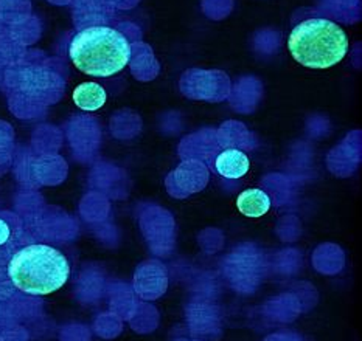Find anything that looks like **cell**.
<instances>
[{
	"label": "cell",
	"instance_id": "7a4b0ae2",
	"mask_svg": "<svg viewBox=\"0 0 362 341\" xmlns=\"http://www.w3.org/2000/svg\"><path fill=\"white\" fill-rule=\"evenodd\" d=\"M69 56L83 73L107 78L128 66L131 45L114 28L89 27L75 35L69 47Z\"/></svg>",
	"mask_w": 362,
	"mask_h": 341
},
{
	"label": "cell",
	"instance_id": "5b68a950",
	"mask_svg": "<svg viewBox=\"0 0 362 341\" xmlns=\"http://www.w3.org/2000/svg\"><path fill=\"white\" fill-rule=\"evenodd\" d=\"M74 102L78 109L93 112L105 106L106 92L100 84L83 83L74 90Z\"/></svg>",
	"mask_w": 362,
	"mask_h": 341
},
{
	"label": "cell",
	"instance_id": "8992f818",
	"mask_svg": "<svg viewBox=\"0 0 362 341\" xmlns=\"http://www.w3.org/2000/svg\"><path fill=\"white\" fill-rule=\"evenodd\" d=\"M237 206L240 213L247 217H262L271 208V199L262 189H247V191H243L238 199Z\"/></svg>",
	"mask_w": 362,
	"mask_h": 341
},
{
	"label": "cell",
	"instance_id": "277c9868",
	"mask_svg": "<svg viewBox=\"0 0 362 341\" xmlns=\"http://www.w3.org/2000/svg\"><path fill=\"white\" fill-rule=\"evenodd\" d=\"M216 171L226 179H240L246 176L250 162L247 155L238 149H227L216 158Z\"/></svg>",
	"mask_w": 362,
	"mask_h": 341
},
{
	"label": "cell",
	"instance_id": "52a82bcc",
	"mask_svg": "<svg viewBox=\"0 0 362 341\" xmlns=\"http://www.w3.org/2000/svg\"><path fill=\"white\" fill-rule=\"evenodd\" d=\"M11 239V227L5 219L0 217V247Z\"/></svg>",
	"mask_w": 362,
	"mask_h": 341
},
{
	"label": "cell",
	"instance_id": "3957f363",
	"mask_svg": "<svg viewBox=\"0 0 362 341\" xmlns=\"http://www.w3.org/2000/svg\"><path fill=\"white\" fill-rule=\"evenodd\" d=\"M293 58L310 68H329L349 53V37L328 19H308L298 23L288 39Z\"/></svg>",
	"mask_w": 362,
	"mask_h": 341
},
{
	"label": "cell",
	"instance_id": "6da1fadb",
	"mask_svg": "<svg viewBox=\"0 0 362 341\" xmlns=\"http://www.w3.org/2000/svg\"><path fill=\"white\" fill-rule=\"evenodd\" d=\"M6 272L21 292L45 297L67 282L70 265L59 250L45 244H31L10 259Z\"/></svg>",
	"mask_w": 362,
	"mask_h": 341
}]
</instances>
